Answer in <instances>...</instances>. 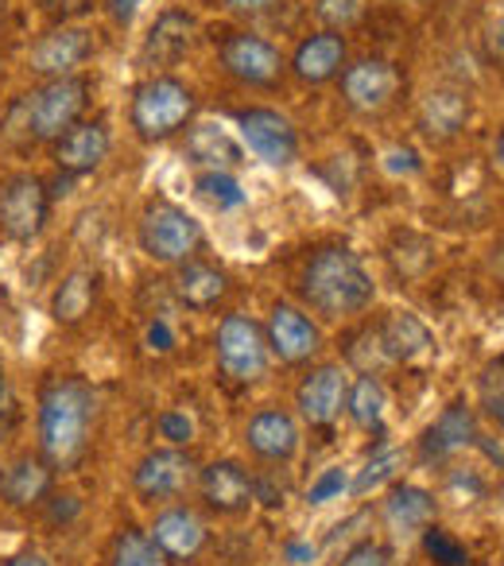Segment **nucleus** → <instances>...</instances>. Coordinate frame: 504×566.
<instances>
[{
  "mask_svg": "<svg viewBox=\"0 0 504 566\" xmlns=\"http://www.w3.org/2000/svg\"><path fill=\"white\" fill-rule=\"evenodd\" d=\"M97 396L86 377L63 373L40 385L35 403V431H40V454L51 462L55 473H66L86 458L90 427H94Z\"/></svg>",
  "mask_w": 504,
  "mask_h": 566,
  "instance_id": "f257e3e1",
  "label": "nucleus"
},
{
  "mask_svg": "<svg viewBox=\"0 0 504 566\" xmlns=\"http://www.w3.org/2000/svg\"><path fill=\"white\" fill-rule=\"evenodd\" d=\"M300 295L323 318H349L372 307V275L349 249H318L300 275Z\"/></svg>",
  "mask_w": 504,
  "mask_h": 566,
  "instance_id": "f03ea898",
  "label": "nucleus"
},
{
  "mask_svg": "<svg viewBox=\"0 0 504 566\" xmlns=\"http://www.w3.org/2000/svg\"><path fill=\"white\" fill-rule=\"evenodd\" d=\"M195 109H198V102H195V94H190V86H182L171 74H156V78L136 86L128 117H133V128L140 140L159 144L179 133V128H187Z\"/></svg>",
  "mask_w": 504,
  "mask_h": 566,
  "instance_id": "7ed1b4c3",
  "label": "nucleus"
},
{
  "mask_svg": "<svg viewBox=\"0 0 504 566\" xmlns=\"http://www.w3.org/2000/svg\"><path fill=\"white\" fill-rule=\"evenodd\" d=\"M90 102V78L82 74H66V78L43 82L35 94H28L24 102V125L32 140H51L55 144L63 133H71L82 120Z\"/></svg>",
  "mask_w": 504,
  "mask_h": 566,
  "instance_id": "20e7f679",
  "label": "nucleus"
},
{
  "mask_svg": "<svg viewBox=\"0 0 504 566\" xmlns=\"http://www.w3.org/2000/svg\"><path fill=\"white\" fill-rule=\"evenodd\" d=\"M213 349H218V369L233 385H256L269 373L272 349L264 338V326L252 323L249 315H225L213 334Z\"/></svg>",
  "mask_w": 504,
  "mask_h": 566,
  "instance_id": "39448f33",
  "label": "nucleus"
},
{
  "mask_svg": "<svg viewBox=\"0 0 504 566\" xmlns=\"http://www.w3.org/2000/svg\"><path fill=\"white\" fill-rule=\"evenodd\" d=\"M136 241H140L144 256H151L156 264H182L202 244V226L182 206L156 202L144 210Z\"/></svg>",
  "mask_w": 504,
  "mask_h": 566,
  "instance_id": "423d86ee",
  "label": "nucleus"
},
{
  "mask_svg": "<svg viewBox=\"0 0 504 566\" xmlns=\"http://www.w3.org/2000/svg\"><path fill=\"white\" fill-rule=\"evenodd\" d=\"M48 210H51V190L40 175H9L4 187H0V229L9 241L32 244L35 237L48 226Z\"/></svg>",
  "mask_w": 504,
  "mask_h": 566,
  "instance_id": "0eeeda50",
  "label": "nucleus"
},
{
  "mask_svg": "<svg viewBox=\"0 0 504 566\" xmlns=\"http://www.w3.org/2000/svg\"><path fill=\"white\" fill-rule=\"evenodd\" d=\"M403 90V74L388 59H361L342 71V97L357 113H385Z\"/></svg>",
  "mask_w": 504,
  "mask_h": 566,
  "instance_id": "6e6552de",
  "label": "nucleus"
},
{
  "mask_svg": "<svg viewBox=\"0 0 504 566\" xmlns=\"http://www.w3.org/2000/svg\"><path fill=\"white\" fill-rule=\"evenodd\" d=\"M221 66L233 74L244 86H276L284 74V55L272 48L264 35L252 32H233L221 40Z\"/></svg>",
  "mask_w": 504,
  "mask_h": 566,
  "instance_id": "1a4fd4ad",
  "label": "nucleus"
},
{
  "mask_svg": "<svg viewBox=\"0 0 504 566\" xmlns=\"http://www.w3.org/2000/svg\"><path fill=\"white\" fill-rule=\"evenodd\" d=\"M237 125H241L244 148L269 167H292L300 159V136L292 120L280 117L276 109H244Z\"/></svg>",
  "mask_w": 504,
  "mask_h": 566,
  "instance_id": "9d476101",
  "label": "nucleus"
},
{
  "mask_svg": "<svg viewBox=\"0 0 504 566\" xmlns=\"http://www.w3.org/2000/svg\"><path fill=\"white\" fill-rule=\"evenodd\" d=\"M349 396V377L342 365H318L295 388V408L311 427H330L342 419Z\"/></svg>",
  "mask_w": 504,
  "mask_h": 566,
  "instance_id": "9b49d317",
  "label": "nucleus"
},
{
  "mask_svg": "<svg viewBox=\"0 0 504 566\" xmlns=\"http://www.w3.org/2000/svg\"><path fill=\"white\" fill-rule=\"evenodd\" d=\"M148 535H151V543H156L159 555L171 558V563H182V566L195 563V558L206 551V543H210L206 520L198 516L195 509H182V504L159 512V516L151 520Z\"/></svg>",
  "mask_w": 504,
  "mask_h": 566,
  "instance_id": "f8f14e48",
  "label": "nucleus"
},
{
  "mask_svg": "<svg viewBox=\"0 0 504 566\" xmlns=\"http://www.w3.org/2000/svg\"><path fill=\"white\" fill-rule=\"evenodd\" d=\"M264 338H269L272 357H280L284 365H303L323 349V331L292 303H276L272 307Z\"/></svg>",
  "mask_w": 504,
  "mask_h": 566,
  "instance_id": "ddd939ff",
  "label": "nucleus"
},
{
  "mask_svg": "<svg viewBox=\"0 0 504 566\" xmlns=\"http://www.w3.org/2000/svg\"><path fill=\"white\" fill-rule=\"evenodd\" d=\"M195 481V462L182 450H151L140 458V465L133 470V489L140 501H175L182 489Z\"/></svg>",
  "mask_w": 504,
  "mask_h": 566,
  "instance_id": "4468645a",
  "label": "nucleus"
},
{
  "mask_svg": "<svg viewBox=\"0 0 504 566\" xmlns=\"http://www.w3.org/2000/svg\"><path fill=\"white\" fill-rule=\"evenodd\" d=\"M198 493H202L206 509L218 512V516H237L256 501V481L233 458H221L198 470Z\"/></svg>",
  "mask_w": 504,
  "mask_h": 566,
  "instance_id": "2eb2a0df",
  "label": "nucleus"
},
{
  "mask_svg": "<svg viewBox=\"0 0 504 566\" xmlns=\"http://www.w3.org/2000/svg\"><path fill=\"white\" fill-rule=\"evenodd\" d=\"M113 136L105 120H78L71 133H63L55 140V167L63 175H90L109 159Z\"/></svg>",
  "mask_w": 504,
  "mask_h": 566,
  "instance_id": "dca6fc26",
  "label": "nucleus"
},
{
  "mask_svg": "<svg viewBox=\"0 0 504 566\" xmlns=\"http://www.w3.org/2000/svg\"><path fill=\"white\" fill-rule=\"evenodd\" d=\"M244 442H249V450L261 458V462L284 465L300 454V423H295L292 411L264 408L249 419V427H244Z\"/></svg>",
  "mask_w": 504,
  "mask_h": 566,
  "instance_id": "f3484780",
  "label": "nucleus"
},
{
  "mask_svg": "<svg viewBox=\"0 0 504 566\" xmlns=\"http://www.w3.org/2000/svg\"><path fill=\"white\" fill-rule=\"evenodd\" d=\"M94 55V40H90L86 28H55L32 48V71L40 78H66V74L78 71L86 59Z\"/></svg>",
  "mask_w": 504,
  "mask_h": 566,
  "instance_id": "a211bd4d",
  "label": "nucleus"
},
{
  "mask_svg": "<svg viewBox=\"0 0 504 566\" xmlns=\"http://www.w3.org/2000/svg\"><path fill=\"white\" fill-rule=\"evenodd\" d=\"M55 489V470L43 454H20L0 470V501L9 509H35Z\"/></svg>",
  "mask_w": 504,
  "mask_h": 566,
  "instance_id": "6ab92c4d",
  "label": "nucleus"
},
{
  "mask_svg": "<svg viewBox=\"0 0 504 566\" xmlns=\"http://www.w3.org/2000/svg\"><path fill=\"white\" fill-rule=\"evenodd\" d=\"M195 32H198V20L190 17V12L167 9L164 17L151 24L148 40H144V48H140L144 66H175L190 51Z\"/></svg>",
  "mask_w": 504,
  "mask_h": 566,
  "instance_id": "aec40b11",
  "label": "nucleus"
},
{
  "mask_svg": "<svg viewBox=\"0 0 504 566\" xmlns=\"http://www.w3.org/2000/svg\"><path fill=\"white\" fill-rule=\"evenodd\" d=\"M342 66H346V40L338 32H315L295 48V59H292V71L300 82L307 86H323V82L338 78Z\"/></svg>",
  "mask_w": 504,
  "mask_h": 566,
  "instance_id": "412c9836",
  "label": "nucleus"
},
{
  "mask_svg": "<svg viewBox=\"0 0 504 566\" xmlns=\"http://www.w3.org/2000/svg\"><path fill=\"white\" fill-rule=\"evenodd\" d=\"M377 334H380V346H385L388 361H396V365H416L434 349L431 331H427L411 311H392L385 323H377Z\"/></svg>",
  "mask_w": 504,
  "mask_h": 566,
  "instance_id": "4be33fe9",
  "label": "nucleus"
},
{
  "mask_svg": "<svg viewBox=\"0 0 504 566\" xmlns=\"http://www.w3.org/2000/svg\"><path fill=\"white\" fill-rule=\"evenodd\" d=\"M175 295L182 307L190 311H210L229 295V275L202 260H182V268L175 272Z\"/></svg>",
  "mask_w": 504,
  "mask_h": 566,
  "instance_id": "5701e85b",
  "label": "nucleus"
},
{
  "mask_svg": "<svg viewBox=\"0 0 504 566\" xmlns=\"http://www.w3.org/2000/svg\"><path fill=\"white\" fill-rule=\"evenodd\" d=\"M477 439L481 434H477V427H473L470 408H465V403H450V408L427 427L423 439H419V454L431 462V458H447L462 447H477Z\"/></svg>",
  "mask_w": 504,
  "mask_h": 566,
  "instance_id": "b1692460",
  "label": "nucleus"
},
{
  "mask_svg": "<svg viewBox=\"0 0 504 566\" xmlns=\"http://www.w3.org/2000/svg\"><path fill=\"white\" fill-rule=\"evenodd\" d=\"M97 283H102V275H97L94 268H74V272H66L63 280H59L55 295H51V318H55L59 326L86 323V315L97 303Z\"/></svg>",
  "mask_w": 504,
  "mask_h": 566,
  "instance_id": "393cba45",
  "label": "nucleus"
},
{
  "mask_svg": "<svg viewBox=\"0 0 504 566\" xmlns=\"http://www.w3.org/2000/svg\"><path fill=\"white\" fill-rule=\"evenodd\" d=\"M470 120V97L462 90H431L419 105V128L434 140H450Z\"/></svg>",
  "mask_w": 504,
  "mask_h": 566,
  "instance_id": "a878e982",
  "label": "nucleus"
},
{
  "mask_svg": "<svg viewBox=\"0 0 504 566\" xmlns=\"http://www.w3.org/2000/svg\"><path fill=\"white\" fill-rule=\"evenodd\" d=\"M385 516L396 535H416L423 527H431L434 496L419 485H392V493L385 501Z\"/></svg>",
  "mask_w": 504,
  "mask_h": 566,
  "instance_id": "bb28decb",
  "label": "nucleus"
},
{
  "mask_svg": "<svg viewBox=\"0 0 504 566\" xmlns=\"http://www.w3.org/2000/svg\"><path fill=\"white\" fill-rule=\"evenodd\" d=\"M346 411L361 431H385V411H388V392L372 373H361V377L349 385L346 396Z\"/></svg>",
  "mask_w": 504,
  "mask_h": 566,
  "instance_id": "cd10ccee",
  "label": "nucleus"
},
{
  "mask_svg": "<svg viewBox=\"0 0 504 566\" xmlns=\"http://www.w3.org/2000/svg\"><path fill=\"white\" fill-rule=\"evenodd\" d=\"M187 151H190V159H195V164H210L213 171H225V167L241 164V148H237V140L221 125L190 128Z\"/></svg>",
  "mask_w": 504,
  "mask_h": 566,
  "instance_id": "c85d7f7f",
  "label": "nucleus"
},
{
  "mask_svg": "<svg viewBox=\"0 0 504 566\" xmlns=\"http://www.w3.org/2000/svg\"><path fill=\"white\" fill-rule=\"evenodd\" d=\"M388 260H392L396 272H400L403 280H416V275H423L427 268L434 264V249H431V241L419 233H396Z\"/></svg>",
  "mask_w": 504,
  "mask_h": 566,
  "instance_id": "c756f323",
  "label": "nucleus"
},
{
  "mask_svg": "<svg viewBox=\"0 0 504 566\" xmlns=\"http://www.w3.org/2000/svg\"><path fill=\"white\" fill-rule=\"evenodd\" d=\"M109 566H164V555L156 551L148 532H140V527H120V535L113 539Z\"/></svg>",
  "mask_w": 504,
  "mask_h": 566,
  "instance_id": "7c9ffc66",
  "label": "nucleus"
},
{
  "mask_svg": "<svg viewBox=\"0 0 504 566\" xmlns=\"http://www.w3.org/2000/svg\"><path fill=\"white\" fill-rule=\"evenodd\" d=\"M195 190H198V195H202L210 206H218V210H233V206H241V202H244L241 182H237L229 171H206V175H198Z\"/></svg>",
  "mask_w": 504,
  "mask_h": 566,
  "instance_id": "2f4dec72",
  "label": "nucleus"
},
{
  "mask_svg": "<svg viewBox=\"0 0 504 566\" xmlns=\"http://www.w3.org/2000/svg\"><path fill=\"white\" fill-rule=\"evenodd\" d=\"M396 470H400V450L388 447V442H380L377 454H372L369 462H365V470L357 473V481H354V485H349V489H354L357 496H365V493H369V489L385 485V481L392 478Z\"/></svg>",
  "mask_w": 504,
  "mask_h": 566,
  "instance_id": "473e14b6",
  "label": "nucleus"
},
{
  "mask_svg": "<svg viewBox=\"0 0 504 566\" xmlns=\"http://www.w3.org/2000/svg\"><path fill=\"white\" fill-rule=\"evenodd\" d=\"M423 551L439 566H465V563H470V555H465L462 543L450 539V535L442 532V527H423Z\"/></svg>",
  "mask_w": 504,
  "mask_h": 566,
  "instance_id": "72a5a7b5",
  "label": "nucleus"
},
{
  "mask_svg": "<svg viewBox=\"0 0 504 566\" xmlns=\"http://www.w3.org/2000/svg\"><path fill=\"white\" fill-rule=\"evenodd\" d=\"M315 12H318V20L330 24V32H334V28H346L361 17V0H315Z\"/></svg>",
  "mask_w": 504,
  "mask_h": 566,
  "instance_id": "f704fd0d",
  "label": "nucleus"
},
{
  "mask_svg": "<svg viewBox=\"0 0 504 566\" xmlns=\"http://www.w3.org/2000/svg\"><path fill=\"white\" fill-rule=\"evenodd\" d=\"M481 403H485L489 416L504 427V365L485 373V380H481Z\"/></svg>",
  "mask_w": 504,
  "mask_h": 566,
  "instance_id": "c9c22d12",
  "label": "nucleus"
},
{
  "mask_svg": "<svg viewBox=\"0 0 504 566\" xmlns=\"http://www.w3.org/2000/svg\"><path fill=\"white\" fill-rule=\"evenodd\" d=\"M346 489H349L346 470H342V465H334V470H323V478L307 489V501L311 504H326V501H334V496L346 493Z\"/></svg>",
  "mask_w": 504,
  "mask_h": 566,
  "instance_id": "e433bc0d",
  "label": "nucleus"
},
{
  "mask_svg": "<svg viewBox=\"0 0 504 566\" xmlns=\"http://www.w3.org/2000/svg\"><path fill=\"white\" fill-rule=\"evenodd\" d=\"M338 566H392V563H388V551L380 547V543L361 539V543H354L346 555H342Z\"/></svg>",
  "mask_w": 504,
  "mask_h": 566,
  "instance_id": "4c0bfd02",
  "label": "nucleus"
},
{
  "mask_svg": "<svg viewBox=\"0 0 504 566\" xmlns=\"http://www.w3.org/2000/svg\"><path fill=\"white\" fill-rule=\"evenodd\" d=\"M159 427H164V434H167L171 442H187V439H190V419H187V416H179V411H171V416L159 419Z\"/></svg>",
  "mask_w": 504,
  "mask_h": 566,
  "instance_id": "58836bf2",
  "label": "nucleus"
},
{
  "mask_svg": "<svg viewBox=\"0 0 504 566\" xmlns=\"http://www.w3.org/2000/svg\"><path fill=\"white\" fill-rule=\"evenodd\" d=\"M140 4H144V0H109V12H113V20H117L120 28H128L136 20V12H140Z\"/></svg>",
  "mask_w": 504,
  "mask_h": 566,
  "instance_id": "ea45409f",
  "label": "nucleus"
},
{
  "mask_svg": "<svg viewBox=\"0 0 504 566\" xmlns=\"http://www.w3.org/2000/svg\"><path fill=\"white\" fill-rule=\"evenodd\" d=\"M90 0H43V9L51 12V17H71V12H82Z\"/></svg>",
  "mask_w": 504,
  "mask_h": 566,
  "instance_id": "a19ab883",
  "label": "nucleus"
},
{
  "mask_svg": "<svg viewBox=\"0 0 504 566\" xmlns=\"http://www.w3.org/2000/svg\"><path fill=\"white\" fill-rule=\"evenodd\" d=\"M225 4L233 12H249V17H252V12H269L276 0H225Z\"/></svg>",
  "mask_w": 504,
  "mask_h": 566,
  "instance_id": "79ce46f5",
  "label": "nucleus"
},
{
  "mask_svg": "<svg viewBox=\"0 0 504 566\" xmlns=\"http://www.w3.org/2000/svg\"><path fill=\"white\" fill-rule=\"evenodd\" d=\"M4 566H51V563H48V555H40V551H17Z\"/></svg>",
  "mask_w": 504,
  "mask_h": 566,
  "instance_id": "37998d69",
  "label": "nucleus"
},
{
  "mask_svg": "<svg viewBox=\"0 0 504 566\" xmlns=\"http://www.w3.org/2000/svg\"><path fill=\"white\" fill-rule=\"evenodd\" d=\"M496 164L504 167V128H501V136H496Z\"/></svg>",
  "mask_w": 504,
  "mask_h": 566,
  "instance_id": "c03bdc74",
  "label": "nucleus"
},
{
  "mask_svg": "<svg viewBox=\"0 0 504 566\" xmlns=\"http://www.w3.org/2000/svg\"><path fill=\"white\" fill-rule=\"evenodd\" d=\"M0 35H4V0H0Z\"/></svg>",
  "mask_w": 504,
  "mask_h": 566,
  "instance_id": "a18cd8bd",
  "label": "nucleus"
}]
</instances>
